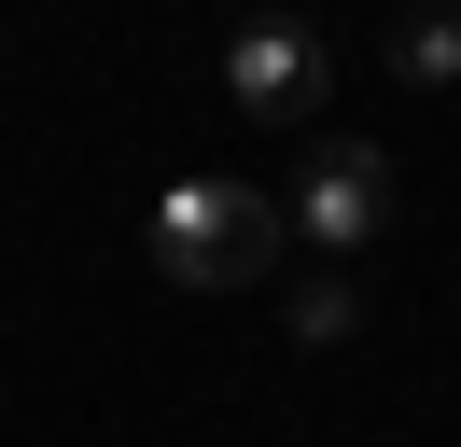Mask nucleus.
<instances>
[{
  "label": "nucleus",
  "mask_w": 461,
  "mask_h": 447,
  "mask_svg": "<svg viewBox=\"0 0 461 447\" xmlns=\"http://www.w3.org/2000/svg\"><path fill=\"white\" fill-rule=\"evenodd\" d=\"M280 335H294V350H349V335H364V279H349V266H308L294 307H280Z\"/></svg>",
  "instance_id": "obj_5"
},
{
  "label": "nucleus",
  "mask_w": 461,
  "mask_h": 447,
  "mask_svg": "<svg viewBox=\"0 0 461 447\" xmlns=\"http://www.w3.org/2000/svg\"><path fill=\"white\" fill-rule=\"evenodd\" d=\"M405 224V168L377 154L364 126H308V154H294L280 182V238H308L321 266H349V251H377Z\"/></svg>",
  "instance_id": "obj_1"
},
{
  "label": "nucleus",
  "mask_w": 461,
  "mask_h": 447,
  "mask_svg": "<svg viewBox=\"0 0 461 447\" xmlns=\"http://www.w3.org/2000/svg\"><path fill=\"white\" fill-rule=\"evenodd\" d=\"M280 266V196L266 182H168L154 196V279L182 294H252Z\"/></svg>",
  "instance_id": "obj_2"
},
{
  "label": "nucleus",
  "mask_w": 461,
  "mask_h": 447,
  "mask_svg": "<svg viewBox=\"0 0 461 447\" xmlns=\"http://www.w3.org/2000/svg\"><path fill=\"white\" fill-rule=\"evenodd\" d=\"M224 112H252V126H308V112H336V56H321L308 14H238L224 28Z\"/></svg>",
  "instance_id": "obj_3"
},
{
  "label": "nucleus",
  "mask_w": 461,
  "mask_h": 447,
  "mask_svg": "<svg viewBox=\"0 0 461 447\" xmlns=\"http://www.w3.org/2000/svg\"><path fill=\"white\" fill-rule=\"evenodd\" d=\"M392 84L405 98H447L461 84V0H405L392 14Z\"/></svg>",
  "instance_id": "obj_4"
}]
</instances>
